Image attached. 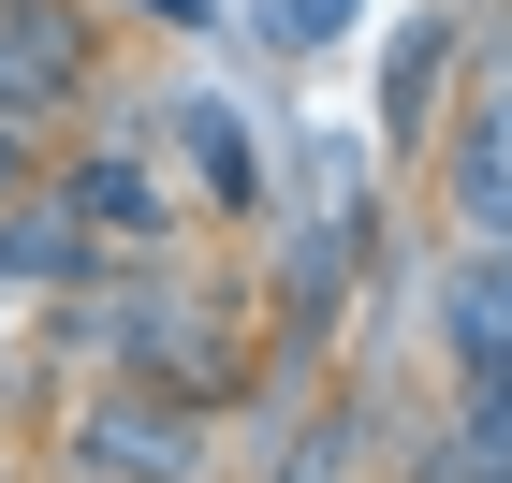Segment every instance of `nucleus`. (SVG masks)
Segmentation results:
<instances>
[{
    "instance_id": "nucleus-1",
    "label": "nucleus",
    "mask_w": 512,
    "mask_h": 483,
    "mask_svg": "<svg viewBox=\"0 0 512 483\" xmlns=\"http://www.w3.org/2000/svg\"><path fill=\"white\" fill-rule=\"evenodd\" d=\"M59 337L74 352H103V381H161V396L191 410H235L249 381H264V308H249L235 279H191L176 249L161 264H103L88 293H59Z\"/></svg>"
},
{
    "instance_id": "nucleus-3",
    "label": "nucleus",
    "mask_w": 512,
    "mask_h": 483,
    "mask_svg": "<svg viewBox=\"0 0 512 483\" xmlns=\"http://www.w3.org/2000/svg\"><path fill=\"white\" fill-rule=\"evenodd\" d=\"M44 191L88 220V249H103V264H161V249H176V176H161V147H147V132L59 147V161H44Z\"/></svg>"
},
{
    "instance_id": "nucleus-5",
    "label": "nucleus",
    "mask_w": 512,
    "mask_h": 483,
    "mask_svg": "<svg viewBox=\"0 0 512 483\" xmlns=\"http://www.w3.org/2000/svg\"><path fill=\"white\" fill-rule=\"evenodd\" d=\"M425 176H439V220H454L469 249H512V44L483 59L469 118L425 132Z\"/></svg>"
},
{
    "instance_id": "nucleus-2",
    "label": "nucleus",
    "mask_w": 512,
    "mask_h": 483,
    "mask_svg": "<svg viewBox=\"0 0 512 483\" xmlns=\"http://www.w3.org/2000/svg\"><path fill=\"white\" fill-rule=\"evenodd\" d=\"M205 425H220V410L161 396V381H103V396L59 410V454H44V469L59 483H205Z\"/></svg>"
},
{
    "instance_id": "nucleus-11",
    "label": "nucleus",
    "mask_w": 512,
    "mask_h": 483,
    "mask_svg": "<svg viewBox=\"0 0 512 483\" xmlns=\"http://www.w3.org/2000/svg\"><path fill=\"white\" fill-rule=\"evenodd\" d=\"M30 176H44V132H0V205L30 191Z\"/></svg>"
},
{
    "instance_id": "nucleus-10",
    "label": "nucleus",
    "mask_w": 512,
    "mask_h": 483,
    "mask_svg": "<svg viewBox=\"0 0 512 483\" xmlns=\"http://www.w3.org/2000/svg\"><path fill=\"white\" fill-rule=\"evenodd\" d=\"M395 483H512V469H498V454H469V440H425Z\"/></svg>"
},
{
    "instance_id": "nucleus-8",
    "label": "nucleus",
    "mask_w": 512,
    "mask_h": 483,
    "mask_svg": "<svg viewBox=\"0 0 512 483\" xmlns=\"http://www.w3.org/2000/svg\"><path fill=\"white\" fill-rule=\"evenodd\" d=\"M439 352H454V381H469V366H512V249H454V279H439Z\"/></svg>"
},
{
    "instance_id": "nucleus-6",
    "label": "nucleus",
    "mask_w": 512,
    "mask_h": 483,
    "mask_svg": "<svg viewBox=\"0 0 512 483\" xmlns=\"http://www.w3.org/2000/svg\"><path fill=\"white\" fill-rule=\"evenodd\" d=\"M454 59H469V15H454V0H439V15H410V30L381 44V147L425 161V132L454 118V103H439V88H454Z\"/></svg>"
},
{
    "instance_id": "nucleus-7",
    "label": "nucleus",
    "mask_w": 512,
    "mask_h": 483,
    "mask_svg": "<svg viewBox=\"0 0 512 483\" xmlns=\"http://www.w3.org/2000/svg\"><path fill=\"white\" fill-rule=\"evenodd\" d=\"M88 279H103L88 220H74V205H59V191L30 176V191L0 205V293H88Z\"/></svg>"
},
{
    "instance_id": "nucleus-4",
    "label": "nucleus",
    "mask_w": 512,
    "mask_h": 483,
    "mask_svg": "<svg viewBox=\"0 0 512 483\" xmlns=\"http://www.w3.org/2000/svg\"><path fill=\"white\" fill-rule=\"evenodd\" d=\"M103 88V15L88 0H0V132H59Z\"/></svg>"
},
{
    "instance_id": "nucleus-9",
    "label": "nucleus",
    "mask_w": 512,
    "mask_h": 483,
    "mask_svg": "<svg viewBox=\"0 0 512 483\" xmlns=\"http://www.w3.org/2000/svg\"><path fill=\"white\" fill-rule=\"evenodd\" d=\"M454 440L512 469V366H469V381H454Z\"/></svg>"
}]
</instances>
